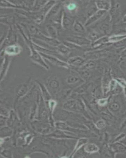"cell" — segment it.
I'll use <instances>...</instances> for the list:
<instances>
[{
    "instance_id": "cell-1",
    "label": "cell",
    "mask_w": 126,
    "mask_h": 158,
    "mask_svg": "<svg viewBox=\"0 0 126 158\" xmlns=\"http://www.w3.org/2000/svg\"><path fill=\"white\" fill-rule=\"evenodd\" d=\"M31 44V43H30V48L31 50L30 57L31 59L35 63H37L41 66L45 68V69H48V66L46 64L44 60V59L42 57L40 53H38L37 51L33 48V45Z\"/></svg>"
},
{
    "instance_id": "cell-2",
    "label": "cell",
    "mask_w": 126,
    "mask_h": 158,
    "mask_svg": "<svg viewBox=\"0 0 126 158\" xmlns=\"http://www.w3.org/2000/svg\"><path fill=\"white\" fill-rule=\"evenodd\" d=\"M22 51V48L20 45L15 44L9 45L6 47L4 50L5 54L12 57L20 54Z\"/></svg>"
},
{
    "instance_id": "cell-3",
    "label": "cell",
    "mask_w": 126,
    "mask_h": 158,
    "mask_svg": "<svg viewBox=\"0 0 126 158\" xmlns=\"http://www.w3.org/2000/svg\"><path fill=\"white\" fill-rule=\"evenodd\" d=\"M117 97L112 98L109 103L108 108L112 113L117 114L120 113L122 109V105L120 100Z\"/></svg>"
},
{
    "instance_id": "cell-4",
    "label": "cell",
    "mask_w": 126,
    "mask_h": 158,
    "mask_svg": "<svg viewBox=\"0 0 126 158\" xmlns=\"http://www.w3.org/2000/svg\"><path fill=\"white\" fill-rule=\"evenodd\" d=\"M64 7L66 13L69 15H73L77 11L78 5L75 1H66L64 3Z\"/></svg>"
},
{
    "instance_id": "cell-5",
    "label": "cell",
    "mask_w": 126,
    "mask_h": 158,
    "mask_svg": "<svg viewBox=\"0 0 126 158\" xmlns=\"http://www.w3.org/2000/svg\"><path fill=\"white\" fill-rule=\"evenodd\" d=\"M40 54L44 60H48L50 63L59 66H62V67H67L68 64L60 60L59 59L57 58L54 57L51 55L47 54V53L40 52Z\"/></svg>"
},
{
    "instance_id": "cell-6",
    "label": "cell",
    "mask_w": 126,
    "mask_h": 158,
    "mask_svg": "<svg viewBox=\"0 0 126 158\" xmlns=\"http://www.w3.org/2000/svg\"><path fill=\"white\" fill-rule=\"evenodd\" d=\"M110 147L116 154L124 155L126 157V145L121 142L112 143Z\"/></svg>"
},
{
    "instance_id": "cell-7",
    "label": "cell",
    "mask_w": 126,
    "mask_h": 158,
    "mask_svg": "<svg viewBox=\"0 0 126 158\" xmlns=\"http://www.w3.org/2000/svg\"><path fill=\"white\" fill-rule=\"evenodd\" d=\"M106 12H107L106 11L99 10L94 15L88 19L86 24H85V26H89V25L92 24L94 23L97 22L98 21L101 19L104 16Z\"/></svg>"
},
{
    "instance_id": "cell-8",
    "label": "cell",
    "mask_w": 126,
    "mask_h": 158,
    "mask_svg": "<svg viewBox=\"0 0 126 158\" xmlns=\"http://www.w3.org/2000/svg\"><path fill=\"white\" fill-rule=\"evenodd\" d=\"M74 23L73 20L71 19L69 15H68L65 12H64L61 23L64 29H69L73 27Z\"/></svg>"
},
{
    "instance_id": "cell-9",
    "label": "cell",
    "mask_w": 126,
    "mask_h": 158,
    "mask_svg": "<svg viewBox=\"0 0 126 158\" xmlns=\"http://www.w3.org/2000/svg\"><path fill=\"white\" fill-rule=\"evenodd\" d=\"M67 40L79 45H86L90 44V41L88 39L78 36H71L67 38Z\"/></svg>"
},
{
    "instance_id": "cell-10",
    "label": "cell",
    "mask_w": 126,
    "mask_h": 158,
    "mask_svg": "<svg viewBox=\"0 0 126 158\" xmlns=\"http://www.w3.org/2000/svg\"><path fill=\"white\" fill-rule=\"evenodd\" d=\"M61 5L62 3L61 2H58L57 3H56L47 14L45 19H50V18H53L57 15L61 9Z\"/></svg>"
},
{
    "instance_id": "cell-11",
    "label": "cell",
    "mask_w": 126,
    "mask_h": 158,
    "mask_svg": "<svg viewBox=\"0 0 126 158\" xmlns=\"http://www.w3.org/2000/svg\"><path fill=\"white\" fill-rule=\"evenodd\" d=\"M96 4L99 10L106 11L110 10L111 6V2L107 1H96Z\"/></svg>"
},
{
    "instance_id": "cell-12",
    "label": "cell",
    "mask_w": 126,
    "mask_h": 158,
    "mask_svg": "<svg viewBox=\"0 0 126 158\" xmlns=\"http://www.w3.org/2000/svg\"><path fill=\"white\" fill-rule=\"evenodd\" d=\"M47 84L52 89L58 90L60 88V84L58 79L55 77H50L47 80Z\"/></svg>"
},
{
    "instance_id": "cell-13",
    "label": "cell",
    "mask_w": 126,
    "mask_h": 158,
    "mask_svg": "<svg viewBox=\"0 0 126 158\" xmlns=\"http://www.w3.org/2000/svg\"><path fill=\"white\" fill-rule=\"evenodd\" d=\"M85 60L80 57H75L71 58L69 59L68 63L69 64L75 66H81L84 64Z\"/></svg>"
},
{
    "instance_id": "cell-14",
    "label": "cell",
    "mask_w": 126,
    "mask_h": 158,
    "mask_svg": "<svg viewBox=\"0 0 126 158\" xmlns=\"http://www.w3.org/2000/svg\"><path fill=\"white\" fill-rule=\"evenodd\" d=\"M99 9L96 6V2L94 4H91L86 10V17L87 19H89Z\"/></svg>"
},
{
    "instance_id": "cell-15",
    "label": "cell",
    "mask_w": 126,
    "mask_h": 158,
    "mask_svg": "<svg viewBox=\"0 0 126 158\" xmlns=\"http://www.w3.org/2000/svg\"><path fill=\"white\" fill-rule=\"evenodd\" d=\"M73 28L75 32L78 33L83 34L86 32V29L85 27L81 22L78 20H76L74 22Z\"/></svg>"
},
{
    "instance_id": "cell-16",
    "label": "cell",
    "mask_w": 126,
    "mask_h": 158,
    "mask_svg": "<svg viewBox=\"0 0 126 158\" xmlns=\"http://www.w3.org/2000/svg\"><path fill=\"white\" fill-rule=\"evenodd\" d=\"M9 29L6 25H5L1 24V43L2 41H3L4 39L6 37L8 32H9Z\"/></svg>"
},
{
    "instance_id": "cell-17",
    "label": "cell",
    "mask_w": 126,
    "mask_h": 158,
    "mask_svg": "<svg viewBox=\"0 0 126 158\" xmlns=\"http://www.w3.org/2000/svg\"><path fill=\"white\" fill-rule=\"evenodd\" d=\"M99 150V148L96 144L93 143L89 144L85 147V152L88 153H94Z\"/></svg>"
},
{
    "instance_id": "cell-18",
    "label": "cell",
    "mask_w": 126,
    "mask_h": 158,
    "mask_svg": "<svg viewBox=\"0 0 126 158\" xmlns=\"http://www.w3.org/2000/svg\"><path fill=\"white\" fill-rule=\"evenodd\" d=\"M80 77L75 74H72L68 76L67 79V82L68 84H73L77 83L79 81Z\"/></svg>"
},
{
    "instance_id": "cell-19",
    "label": "cell",
    "mask_w": 126,
    "mask_h": 158,
    "mask_svg": "<svg viewBox=\"0 0 126 158\" xmlns=\"http://www.w3.org/2000/svg\"><path fill=\"white\" fill-rule=\"evenodd\" d=\"M56 3V2L55 1H49V2H47V3L45 4V5L43 6L42 9L41 11L42 13L43 14L48 13L50 10L51 8L53 7L54 6Z\"/></svg>"
},
{
    "instance_id": "cell-20",
    "label": "cell",
    "mask_w": 126,
    "mask_h": 158,
    "mask_svg": "<svg viewBox=\"0 0 126 158\" xmlns=\"http://www.w3.org/2000/svg\"><path fill=\"white\" fill-rule=\"evenodd\" d=\"M126 35H114L109 38V41L112 42H119L125 39Z\"/></svg>"
},
{
    "instance_id": "cell-21",
    "label": "cell",
    "mask_w": 126,
    "mask_h": 158,
    "mask_svg": "<svg viewBox=\"0 0 126 158\" xmlns=\"http://www.w3.org/2000/svg\"><path fill=\"white\" fill-rule=\"evenodd\" d=\"M47 31L49 35L55 39L57 36V31L55 28H54L53 25H48V26H47Z\"/></svg>"
},
{
    "instance_id": "cell-22",
    "label": "cell",
    "mask_w": 126,
    "mask_h": 158,
    "mask_svg": "<svg viewBox=\"0 0 126 158\" xmlns=\"http://www.w3.org/2000/svg\"><path fill=\"white\" fill-rule=\"evenodd\" d=\"M58 50L64 54H68L69 52V49L65 45L60 44L58 46Z\"/></svg>"
},
{
    "instance_id": "cell-23",
    "label": "cell",
    "mask_w": 126,
    "mask_h": 158,
    "mask_svg": "<svg viewBox=\"0 0 126 158\" xmlns=\"http://www.w3.org/2000/svg\"><path fill=\"white\" fill-rule=\"evenodd\" d=\"M106 124L104 120H99L96 123V126L99 129H103L105 127Z\"/></svg>"
},
{
    "instance_id": "cell-24",
    "label": "cell",
    "mask_w": 126,
    "mask_h": 158,
    "mask_svg": "<svg viewBox=\"0 0 126 158\" xmlns=\"http://www.w3.org/2000/svg\"><path fill=\"white\" fill-rule=\"evenodd\" d=\"M47 2V1H36L35 6H33L34 9H38L39 8H40L41 6H43V5H45V4H46L45 3Z\"/></svg>"
},
{
    "instance_id": "cell-25",
    "label": "cell",
    "mask_w": 126,
    "mask_h": 158,
    "mask_svg": "<svg viewBox=\"0 0 126 158\" xmlns=\"http://www.w3.org/2000/svg\"><path fill=\"white\" fill-rule=\"evenodd\" d=\"M108 102V99H102L99 100V105H102V106L105 105Z\"/></svg>"
},
{
    "instance_id": "cell-26",
    "label": "cell",
    "mask_w": 126,
    "mask_h": 158,
    "mask_svg": "<svg viewBox=\"0 0 126 158\" xmlns=\"http://www.w3.org/2000/svg\"></svg>"
}]
</instances>
